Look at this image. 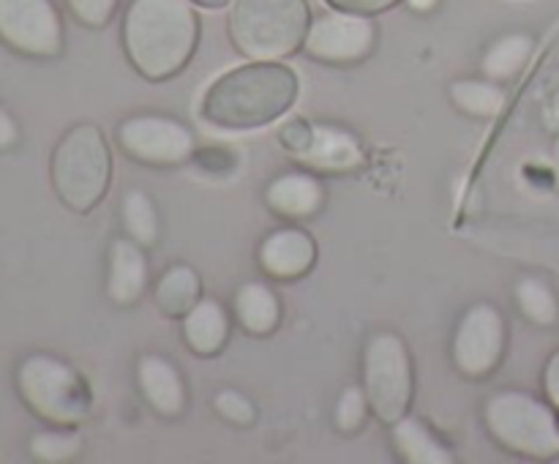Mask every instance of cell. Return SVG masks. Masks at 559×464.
Instances as JSON below:
<instances>
[{
  "instance_id": "cell-1",
  "label": "cell",
  "mask_w": 559,
  "mask_h": 464,
  "mask_svg": "<svg viewBox=\"0 0 559 464\" xmlns=\"http://www.w3.org/2000/svg\"><path fill=\"white\" fill-rule=\"evenodd\" d=\"M200 44V16L191 0H131L123 14V49L136 74L173 80Z\"/></svg>"
},
{
  "instance_id": "cell-2",
  "label": "cell",
  "mask_w": 559,
  "mask_h": 464,
  "mask_svg": "<svg viewBox=\"0 0 559 464\" xmlns=\"http://www.w3.org/2000/svg\"><path fill=\"white\" fill-rule=\"evenodd\" d=\"M298 98V76L278 60H251L218 76L200 115L222 129H260L282 118Z\"/></svg>"
},
{
  "instance_id": "cell-3",
  "label": "cell",
  "mask_w": 559,
  "mask_h": 464,
  "mask_svg": "<svg viewBox=\"0 0 559 464\" xmlns=\"http://www.w3.org/2000/svg\"><path fill=\"white\" fill-rule=\"evenodd\" d=\"M49 178L58 200L74 213H91L112 180V153L96 123H76L52 151Z\"/></svg>"
},
{
  "instance_id": "cell-4",
  "label": "cell",
  "mask_w": 559,
  "mask_h": 464,
  "mask_svg": "<svg viewBox=\"0 0 559 464\" xmlns=\"http://www.w3.org/2000/svg\"><path fill=\"white\" fill-rule=\"evenodd\" d=\"M311 25L309 0H235L229 38L251 60H282L298 52Z\"/></svg>"
},
{
  "instance_id": "cell-5",
  "label": "cell",
  "mask_w": 559,
  "mask_h": 464,
  "mask_svg": "<svg viewBox=\"0 0 559 464\" xmlns=\"http://www.w3.org/2000/svg\"><path fill=\"white\" fill-rule=\"evenodd\" d=\"M16 393L33 415L52 426H80L93 409L85 377L52 355H27L16 366Z\"/></svg>"
},
{
  "instance_id": "cell-6",
  "label": "cell",
  "mask_w": 559,
  "mask_h": 464,
  "mask_svg": "<svg viewBox=\"0 0 559 464\" xmlns=\"http://www.w3.org/2000/svg\"><path fill=\"white\" fill-rule=\"evenodd\" d=\"M484 420L502 448L522 456H559V420L544 402L522 391H500L486 402Z\"/></svg>"
},
{
  "instance_id": "cell-7",
  "label": "cell",
  "mask_w": 559,
  "mask_h": 464,
  "mask_svg": "<svg viewBox=\"0 0 559 464\" xmlns=\"http://www.w3.org/2000/svg\"><path fill=\"white\" fill-rule=\"evenodd\" d=\"M413 385V358L402 336L391 331L374 333L364 349V391L371 413L382 424H393L407 415Z\"/></svg>"
},
{
  "instance_id": "cell-8",
  "label": "cell",
  "mask_w": 559,
  "mask_h": 464,
  "mask_svg": "<svg viewBox=\"0 0 559 464\" xmlns=\"http://www.w3.org/2000/svg\"><path fill=\"white\" fill-rule=\"evenodd\" d=\"M0 41L25 58H58L63 20L52 0H0Z\"/></svg>"
},
{
  "instance_id": "cell-9",
  "label": "cell",
  "mask_w": 559,
  "mask_h": 464,
  "mask_svg": "<svg viewBox=\"0 0 559 464\" xmlns=\"http://www.w3.org/2000/svg\"><path fill=\"white\" fill-rule=\"evenodd\" d=\"M118 142L131 158L151 167H175L194 156L189 126L164 115H134L118 126Z\"/></svg>"
},
{
  "instance_id": "cell-10",
  "label": "cell",
  "mask_w": 559,
  "mask_h": 464,
  "mask_svg": "<svg viewBox=\"0 0 559 464\" xmlns=\"http://www.w3.org/2000/svg\"><path fill=\"white\" fill-rule=\"evenodd\" d=\"M506 353V320L491 304L469 306L453 333L451 358L464 377L491 374Z\"/></svg>"
},
{
  "instance_id": "cell-11",
  "label": "cell",
  "mask_w": 559,
  "mask_h": 464,
  "mask_svg": "<svg viewBox=\"0 0 559 464\" xmlns=\"http://www.w3.org/2000/svg\"><path fill=\"white\" fill-rule=\"evenodd\" d=\"M374 44L377 27L371 16L333 9V14H322L311 22L304 49L322 63L344 66L369 58Z\"/></svg>"
},
{
  "instance_id": "cell-12",
  "label": "cell",
  "mask_w": 559,
  "mask_h": 464,
  "mask_svg": "<svg viewBox=\"0 0 559 464\" xmlns=\"http://www.w3.org/2000/svg\"><path fill=\"white\" fill-rule=\"evenodd\" d=\"M260 267L273 278H300L314 267L317 243L309 233L298 227L273 229L260 243Z\"/></svg>"
},
{
  "instance_id": "cell-13",
  "label": "cell",
  "mask_w": 559,
  "mask_h": 464,
  "mask_svg": "<svg viewBox=\"0 0 559 464\" xmlns=\"http://www.w3.org/2000/svg\"><path fill=\"white\" fill-rule=\"evenodd\" d=\"M136 382L145 402L164 418H178L186 409V385L180 371L162 355H142L136 364Z\"/></svg>"
},
{
  "instance_id": "cell-14",
  "label": "cell",
  "mask_w": 559,
  "mask_h": 464,
  "mask_svg": "<svg viewBox=\"0 0 559 464\" xmlns=\"http://www.w3.org/2000/svg\"><path fill=\"white\" fill-rule=\"evenodd\" d=\"M147 287V260L134 238H118L109 249L107 295L118 306H131Z\"/></svg>"
},
{
  "instance_id": "cell-15",
  "label": "cell",
  "mask_w": 559,
  "mask_h": 464,
  "mask_svg": "<svg viewBox=\"0 0 559 464\" xmlns=\"http://www.w3.org/2000/svg\"><path fill=\"white\" fill-rule=\"evenodd\" d=\"M265 202L273 213L284 218H309L325 202L320 180L306 172H284L271 180L265 189Z\"/></svg>"
},
{
  "instance_id": "cell-16",
  "label": "cell",
  "mask_w": 559,
  "mask_h": 464,
  "mask_svg": "<svg viewBox=\"0 0 559 464\" xmlns=\"http://www.w3.org/2000/svg\"><path fill=\"white\" fill-rule=\"evenodd\" d=\"M298 158L322 172H347V169H358L364 164V151L347 131L336 129V126H314L309 147Z\"/></svg>"
},
{
  "instance_id": "cell-17",
  "label": "cell",
  "mask_w": 559,
  "mask_h": 464,
  "mask_svg": "<svg viewBox=\"0 0 559 464\" xmlns=\"http://www.w3.org/2000/svg\"><path fill=\"white\" fill-rule=\"evenodd\" d=\"M183 338L191 353L211 355L222 353L229 338V317L218 300L200 298V304L183 317Z\"/></svg>"
},
{
  "instance_id": "cell-18",
  "label": "cell",
  "mask_w": 559,
  "mask_h": 464,
  "mask_svg": "<svg viewBox=\"0 0 559 464\" xmlns=\"http://www.w3.org/2000/svg\"><path fill=\"white\" fill-rule=\"evenodd\" d=\"M393 445H396L399 456L409 464H451L453 453L440 442V437L429 429L415 415H402L393 420Z\"/></svg>"
},
{
  "instance_id": "cell-19",
  "label": "cell",
  "mask_w": 559,
  "mask_h": 464,
  "mask_svg": "<svg viewBox=\"0 0 559 464\" xmlns=\"http://www.w3.org/2000/svg\"><path fill=\"white\" fill-rule=\"evenodd\" d=\"M235 317L243 331L267 336L282 322V304L267 284L249 282L235 293Z\"/></svg>"
},
{
  "instance_id": "cell-20",
  "label": "cell",
  "mask_w": 559,
  "mask_h": 464,
  "mask_svg": "<svg viewBox=\"0 0 559 464\" xmlns=\"http://www.w3.org/2000/svg\"><path fill=\"white\" fill-rule=\"evenodd\" d=\"M153 298H156V306L167 317H175V320H183L202 298V282L197 276L194 267L189 265H173L162 273V278L156 282V289H153Z\"/></svg>"
},
{
  "instance_id": "cell-21",
  "label": "cell",
  "mask_w": 559,
  "mask_h": 464,
  "mask_svg": "<svg viewBox=\"0 0 559 464\" xmlns=\"http://www.w3.org/2000/svg\"><path fill=\"white\" fill-rule=\"evenodd\" d=\"M533 38L527 33H508V36L497 38L489 47V52L484 55V74L486 80L506 82L513 80L519 71L527 66L530 55H533Z\"/></svg>"
},
{
  "instance_id": "cell-22",
  "label": "cell",
  "mask_w": 559,
  "mask_h": 464,
  "mask_svg": "<svg viewBox=\"0 0 559 464\" xmlns=\"http://www.w3.org/2000/svg\"><path fill=\"white\" fill-rule=\"evenodd\" d=\"M451 98L464 115L491 120L506 109V91L495 80H462L451 85Z\"/></svg>"
},
{
  "instance_id": "cell-23",
  "label": "cell",
  "mask_w": 559,
  "mask_h": 464,
  "mask_svg": "<svg viewBox=\"0 0 559 464\" xmlns=\"http://www.w3.org/2000/svg\"><path fill=\"white\" fill-rule=\"evenodd\" d=\"M120 218L129 233L140 246H153L158 240V216L156 205L145 191L134 189L123 197V207H120Z\"/></svg>"
},
{
  "instance_id": "cell-24",
  "label": "cell",
  "mask_w": 559,
  "mask_h": 464,
  "mask_svg": "<svg viewBox=\"0 0 559 464\" xmlns=\"http://www.w3.org/2000/svg\"><path fill=\"white\" fill-rule=\"evenodd\" d=\"M82 451V437L76 426H55L52 431H38L31 437V456L38 462L60 464Z\"/></svg>"
},
{
  "instance_id": "cell-25",
  "label": "cell",
  "mask_w": 559,
  "mask_h": 464,
  "mask_svg": "<svg viewBox=\"0 0 559 464\" xmlns=\"http://www.w3.org/2000/svg\"><path fill=\"white\" fill-rule=\"evenodd\" d=\"M516 300L519 309L524 311V317L533 320L535 325H555L557 322V298L540 278H522V282L516 284Z\"/></svg>"
},
{
  "instance_id": "cell-26",
  "label": "cell",
  "mask_w": 559,
  "mask_h": 464,
  "mask_svg": "<svg viewBox=\"0 0 559 464\" xmlns=\"http://www.w3.org/2000/svg\"><path fill=\"white\" fill-rule=\"evenodd\" d=\"M369 413V398L364 388H347L336 404V426L342 431H358Z\"/></svg>"
},
{
  "instance_id": "cell-27",
  "label": "cell",
  "mask_w": 559,
  "mask_h": 464,
  "mask_svg": "<svg viewBox=\"0 0 559 464\" xmlns=\"http://www.w3.org/2000/svg\"><path fill=\"white\" fill-rule=\"evenodd\" d=\"M213 404H216L218 415L227 418L229 424L235 426H249L257 420V409L254 404H251V398L243 396L240 391H235V388H224V391H218L216 398H213Z\"/></svg>"
},
{
  "instance_id": "cell-28",
  "label": "cell",
  "mask_w": 559,
  "mask_h": 464,
  "mask_svg": "<svg viewBox=\"0 0 559 464\" xmlns=\"http://www.w3.org/2000/svg\"><path fill=\"white\" fill-rule=\"evenodd\" d=\"M120 0H66L71 14L85 27H104L118 11Z\"/></svg>"
},
{
  "instance_id": "cell-29",
  "label": "cell",
  "mask_w": 559,
  "mask_h": 464,
  "mask_svg": "<svg viewBox=\"0 0 559 464\" xmlns=\"http://www.w3.org/2000/svg\"><path fill=\"white\" fill-rule=\"evenodd\" d=\"M311 131H314V126H311L309 120L295 118V120H289V123L282 126V134H278V136H282V142H284V147H287V151H293L295 156H300V153L309 147Z\"/></svg>"
},
{
  "instance_id": "cell-30",
  "label": "cell",
  "mask_w": 559,
  "mask_h": 464,
  "mask_svg": "<svg viewBox=\"0 0 559 464\" xmlns=\"http://www.w3.org/2000/svg\"><path fill=\"white\" fill-rule=\"evenodd\" d=\"M331 9L336 11H347V14H364V16H374L388 11L391 5H396L399 0H325Z\"/></svg>"
},
{
  "instance_id": "cell-31",
  "label": "cell",
  "mask_w": 559,
  "mask_h": 464,
  "mask_svg": "<svg viewBox=\"0 0 559 464\" xmlns=\"http://www.w3.org/2000/svg\"><path fill=\"white\" fill-rule=\"evenodd\" d=\"M16 142H20V126H16V120L0 107V151H9Z\"/></svg>"
},
{
  "instance_id": "cell-32",
  "label": "cell",
  "mask_w": 559,
  "mask_h": 464,
  "mask_svg": "<svg viewBox=\"0 0 559 464\" xmlns=\"http://www.w3.org/2000/svg\"><path fill=\"white\" fill-rule=\"evenodd\" d=\"M544 382H546V393H549L551 404L559 407V353L551 355L549 366H546Z\"/></svg>"
},
{
  "instance_id": "cell-33",
  "label": "cell",
  "mask_w": 559,
  "mask_h": 464,
  "mask_svg": "<svg viewBox=\"0 0 559 464\" xmlns=\"http://www.w3.org/2000/svg\"><path fill=\"white\" fill-rule=\"evenodd\" d=\"M544 120H546V126H549V129H557L559 131V91L549 98V102H546Z\"/></svg>"
},
{
  "instance_id": "cell-34",
  "label": "cell",
  "mask_w": 559,
  "mask_h": 464,
  "mask_svg": "<svg viewBox=\"0 0 559 464\" xmlns=\"http://www.w3.org/2000/svg\"><path fill=\"white\" fill-rule=\"evenodd\" d=\"M194 5H202V9H224V5L235 3V0H191Z\"/></svg>"
},
{
  "instance_id": "cell-35",
  "label": "cell",
  "mask_w": 559,
  "mask_h": 464,
  "mask_svg": "<svg viewBox=\"0 0 559 464\" xmlns=\"http://www.w3.org/2000/svg\"><path fill=\"white\" fill-rule=\"evenodd\" d=\"M415 11H431L437 5V0H407Z\"/></svg>"
}]
</instances>
